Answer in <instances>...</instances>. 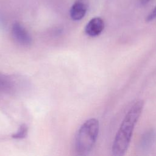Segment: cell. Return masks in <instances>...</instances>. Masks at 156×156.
I'll return each instance as SVG.
<instances>
[{"instance_id": "6", "label": "cell", "mask_w": 156, "mask_h": 156, "mask_svg": "<svg viewBox=\"0 0 156 156\" xmlns=\"http://www.w3.org/2000/svg\"><path fill=\"white\" fill-rule=\"evenodd\" d=\"M27 130H28L27 126L26 124H23L21 125L18 131L12 135V137L15 139H22L26 136Z\"/></svg>"}, {"instance_id": "3", "label": "cell", "mask_w": 156, "mask_h": 156, "mask_svg": "<svg viewBox=\"0 0 156 156\" xmlns=\"http://www.w3.org/2000/svg\"><path fill=\"white\" fill-rule=\"evenodd\" d=\"M12 33L14 39L20 44L27 46L31 43L32 38L24 27L19 23L13 24Z\"/></svg>"}, {"instance_id": "9", "label": "cell", "mask_w": 156, "mask_h": 156, "mask_svg": "<svg viewBox=\"0 0 156 156\" xmlns=\"http://www.w3.org/2000/svg\"><path fill=\"white\" fill-rule=\"evenodd\" d=\"M150 0H141V2L143 4H146L147 2H149Z\"/></svg>"}, {"instance_id": "2", "label": "cell", "mask_w": 156, "mask_h": 156, "mask_svg": "<svg viewBox=\"0 0 156 156\" xmlns=\"http://www.w3.org/2000/svg\"><path fill=\"white\" fill-rule=\"evenodd\" d=\"M99 129V122L94 118L86 121L80 126L75 141V149L77 154L84 155L91 151L96 141Z\"/></svg>"}, {"instance_id": "1", "label": "cell", "mask_w": 156, "mask_h": 156, "mask_svg": "<svg viewBox=\"0 0 156 156\" xmlns=\"http://www.w3.org/2000/svg\"><path fill=\"white\" fill-rule=\"evenodd\" d=\"M143 106V101H138L131 107L126 115L112 145V151L114 155H122L126 152L129 146L135 126L141 114Z\"/></svg>"}, {"instance_id": "8", "label": "cell", "mask_w": 156, "mask_h": 156, "mask_svg": "<svg viewBox=\"0 0 156 156\" xmlns=\"http://www.w3.org/2000/svg\"><path fill=\"white\" fill-rule=\"evenodd\" d=\"M9 84V81L4 77L0 76V90L7 88V86Z\"/></svg>"}, {"instance_id": "5", "label": "cell", "mask_w": 156, "mask_h": 156, "mask_svg": "<svg viewBox=\"0 0 156 156\" xmlns=\"http://www.w3.org/2000/svg\"><path fill=\"white\" fill-rule=\"evenodd\" d=\"M87 4L85 0H77L70 9V16L75 21L82 19L86 14Z\"/></svg>"}, {"instance_id": "4", "label": "cell", "mask_w": 156, "mask_h": 156, "mask_svg": "<svg viewBox=\"0 0 156 156\" xmlns=\"http://www.w3.org/2000/svg\"><path fill=\"white\" fill-rule=\"evenodd\" d=\"M104 28V22L99 17H94L90 20L87 24L85 30L86 34L90 37L99 35Z\"/></svg>"}, {"instance_id": "7", "label": "cell", "mask_w": 156, "mask_h": 156, "mask_svg": "<svg viewBox=\"0 0 156 156\" xmlns=\"http://www.w3.org/2000/svg\"><path fill=\"white\" fill-rule=\"evenodd\" d=\"M156 18V6L154 7V9L151 12V13L148 15V16L146 18V21L147 22L151 21Z\"/></svg>"}]
</instances>
